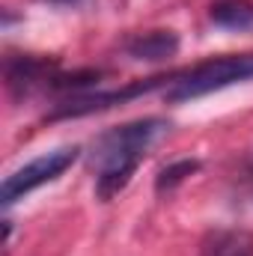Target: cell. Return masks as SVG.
Wrapping results in <instances>:
<instances>
[{"label": "cell", "instance_id": "1", "mask_svg": "<svg viewBox=\"0 0 253 256\" xmlns=\"http://www.w3.org/2000/svg\"><path fill=\"white\" fill-rule=\"evenodd\" d=\"M170 131V122L161 116H146L137 122L104 131L90 152V164L96 170V194L98 200H114L131 182L140 161L149 149Z\"/></svg>", "mask_w": 253, "mask_h": 256}, {"label": "cell", "instance_id": "2", "mask_svg": "<svg viewBox=\"0 0 253 256\" xmlns=\"http://www.w3.org/2000/svg\"><path fill=\"white\" fill-rule=\"evenodd\" d=\"M244 80H253V51L250 54H226L218 60L190 66L188 72L173 74L164 96L170 104H179V102H190V98H200V96H208V92H218V90H226Z\"/></svg>", "mask_w": 253, "mask_h": 256}, {"label": "cell", "instance_id": "3", "mask_svg": "<svg viewBox=\"0 0 253 256\" xmlns=\"http://www.w3.org/2000/svg\"><path fill=\"white\" fill-rule=\"evenodd\" d=\"M78 155H80L78 146H60V149H51V152L33 158L30 164L18 167L12 176H6V182L0 188V202L3 206H12L15 200H24L30 191H36V188L60 179L66 170L78 161Z\"/></svg>", "mask_w": 253, "mask_h": 256}, {"label": "cell", "instance_id": "4", "mask_svg": "<svg viewBox=\"0 0 253 256\" xmlns=\"http://www.w3.org/2000/svg\"><path fill=\"white\" fill-rule=\"evenodd\" d=\"M173 80V74H161V78H146V80H134L122 90H108V92H80V96H72L60 102L48 120H78V116H90V114H98V110H108V108H116L122 102H131L137 96H146L152 92L155 86H167Z\"/></svg>", "mask_w": 253, "mask_h": 256}, {"label": "cell", "instance_id": "5", "mask_svg": "<svg viewBox=\"0 0 253 256\" xmlns=\"http://www.w3.org/2000/svg\"><path fill=\"white\" fill-rule=\"evenodd\" d=\"M57 60L48 57H9L6 60V86L15 98H27L36 90H51V80L57 78Z\"/></svg>", "mask_w": 253, "mask_h": 256}, {"label": "cell", "instance_id": "6", "mask_svg": "<svg viewBox=\"0 0 253 256\" xmlns=\"http://www.w3.org/2000/svg\"><path fill=\"white\" fill-rule=\"evenodd\" d=\"M126 51H128V57L146 60V63L170 60L179 51V33H173V30H146V33H137V36H131L126 42Z\"/></svg>", "mask_w": 253, "mask_h": 256}, {"label": "cell", "instance_id": "7", "mask_svg": "<svg viewBox=\"0 0 253 256\" xmlns=\"http://www.w3.org/2000/svg\"><path fill=\"white\" fill-rule=\"evenodd\" d=\"M200 256H253V238L244 230H214L206 236Z\"/></svg>", "mask_w": 253, "mask_h": 256}, {"label": "cell", "instance_id": "8", "mask_svg": "<svg viewBox=\"0 0 253 256\" xmlns=\"http://www.w3.org/2000/svg\"><path fill=\"white\" fill-rule=\"evenodd\" d=\"M208 18L220 30L244 33V30H253V3L250 0H218L212 6Z\"/></svg>", "mask_w": 253, "mask_h": 256}, {"label": "cell", "instance_id": "9", "mask_svg": "<svg viewBox=\"0 0 253 256\" xmlns=\"http://www.w3.org/2000/svg\"><path fill=\"white\" fill-rule=\"evenodd\" d=\"M196 170H200V161H194V158H182V161H176V164H167V167L158 173V179H155V191L170 194L173 188H179L188 176H194Z\"/></svg>", "mask_w": 253, "mask_h": 256}, {"label": "cell", "instance_id": "10", "mask_svg": "<svg viewBox=\"0 0 253 256\" xmlns=\"http://www.w3.org/2000/svg\"><path fill=\"white\" fill-rule=\"evenodd\" d=\"M42 3H51V6H66V9H68V6H80L84 0H42Z\"/></svg>", "mask_w": 253, "mask_h": 256}]
</instances>
